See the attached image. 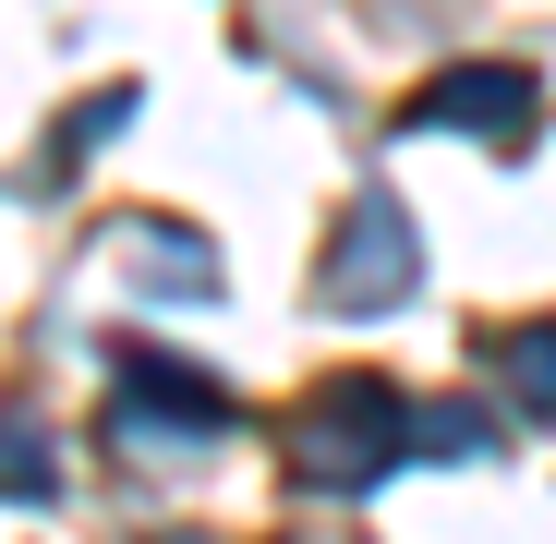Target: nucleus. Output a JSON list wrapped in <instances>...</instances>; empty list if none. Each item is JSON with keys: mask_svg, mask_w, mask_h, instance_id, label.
<instances>
[{"mask_svg": "<svg viewBox=\"0 0 556 544\" xmlns=\"http://www.w3.org/2000/svg\"><path fill=\"white\" fill-rule=\"evenodd\" d=\"M0 496H49V447H37V423L0 435Z\"/></svg>", "mask_w": 556, "mask_h": 544, "instance_id": "423d86ee", "label": "nucleus"}, {"mask_svg": "<svg viewBox=\"0 0 556 544\" xmlns=\"http://www.w3.org/2000/svg\"><path fill=\"white\" fill-rule=\"evenodd\" d=\"M496 363H508V400H520V412H556V327L496 339Z\"/></svg>", "mask_w": 556, "mask_h": 544, "instance_id": "39448f33", "label": "nucleus"}, {"mask_svg": "<svg viewBox=\"0 0 556 544\" xmlns=\"http://www.w3.org/2000/svg\"><path fill=\"white\" fill-rule=\"evenodd\" d=\"M412 447V412H400V388H376V376H339L327 400H315V423H303V484H327V496H351V484H376L388 460Z\"/></svg>", "mask_w": 556, "mask_h": 544, "instance_id": "f257e3e1", "label": "nucleus"}, {"mask_svg": "<svg viewBox=\"0 0 556 544\" xmlns=\"http://www.w3.org/2000/svg\"><path fill=\"white\" fill-rule=\"evenodd\" d=\"M412 122H472V134L520 146V134H532V73H508V61H472V73H447L435 98H412Z\"/></svg>", "mask_w": 556, "mask_h": 544, "instance_id": "20e7f679", "label": "nucleus"}, {"mask_svg": "<svg viewBox=\"0 0 556 544\" xmlns=\"http://www.w3.org/2000/svg\"><path fill=\"white\" fill-rule=\"evenodd\" d=\"M327 291H339V303H400V291H412V218H400V194H363V206H351Z\"/></svg>", "mask_w": 556, "mask_h": 544, "instance_id": "f03ea898", "label": "nucleus"}, {"mask_svg": "<svg viewBox=\"0 0 556 544\" xmlns=\"http://www.w3.org/2000/svg\"><path fill=\"white\" fill-rule=\"evenodd\" d=\"M122 412H134V435H218L230 423V400L194 376V363H157V351H122Z\"/></svg>", "mask_w": 556, "mask_h": 544, "instance_id": "7ed1b4c3", "label": "nucleus"}]
</instances>
